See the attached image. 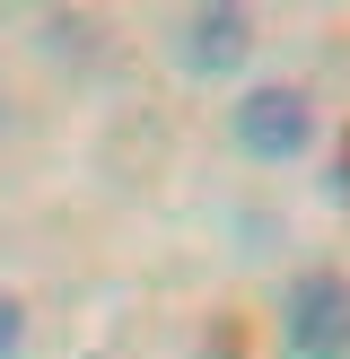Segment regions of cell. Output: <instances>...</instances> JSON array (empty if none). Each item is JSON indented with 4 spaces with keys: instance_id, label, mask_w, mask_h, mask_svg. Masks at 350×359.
<instances>
[{
    "instance_id": "277c9868",
    "label": "cell",
    "mask_w": 350,
    "mask_h": 359,
    "mask_svg": "<svg viewBox=\"0 0 350 359\" xmlns=\"http://www.w3.org/2000/svg\"><path fill=\"white\" fill-rule=\"evenodd\" d=\"M18 351H27V307L0 298V359H18Z\"/></svg>"
},
{
    "instance_id": "6da1fadb",
    "label": "cell",
    "mask_w": 350,
    "mask_h": 359,
    "mask_svg": "<svg viewBox=\"0 0 350 359\" xmlns=\"http://www.w3.org/2000/svg\"><path fill=\"white\" fill-rule=\"evenodd\" d=\"M280 351L289 359H350V280L298 272L280 290Z\"/></svg>"
},
{
    "instance_id": "7a4b0ae2",
    "label": "cell",
    "mask_w": 350,
    "mask_h": 359,
    "mask_svg": "<svg viewBox=\"0 0 350 359\" xmlns=\"http://www.w3.org/2000/svg\"><path fill=\"white\" fill-rule=\"evenodd\" d=\"M227 132H237V149H245V158H262V167H289V158H307V149H315V105H307V88L272 79V88H245V97H237Z\"/></svg>"
},
{
    "instance_id": "3957f363",
    "label": "cell",
    "mask_w": 350,
    "mask_h": 359,
    "mask_svg": "<svg viewBox=\"0 0 350 359\" xmlns=\"http://www.w3.org/2000/svg\"><path fill=\"white\" fill-rule=\"evenodd\" d=\"M254 62V9H192L184 18V70H202V79H227V70Z\"/></svg>"
}]
</instances>
